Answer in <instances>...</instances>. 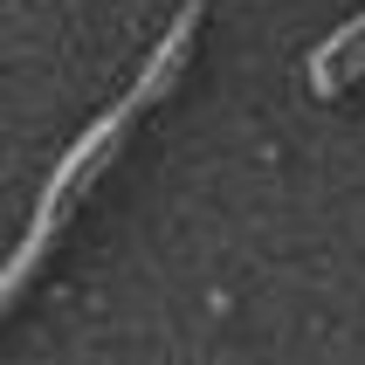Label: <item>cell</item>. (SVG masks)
Instances as JSON below:
<instances>
[{
  "label": "cell",
  "instance_id": "6da1fadb",
  "mask_svg": "<svg viewBox=\"0 0 365 365\" xmlns=\"http://www.w3.org/2000/svg\"><path fill=\"white\" fill-rule=\"evenodd\" d=\"M359 69H365V14H351L331 41L310 48V90L317 97H338L345 83H359Z\"/></svg>",
  "mask_w": 365,
  "mask_h": 365
}]
</instances>
